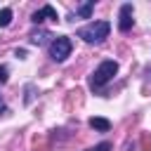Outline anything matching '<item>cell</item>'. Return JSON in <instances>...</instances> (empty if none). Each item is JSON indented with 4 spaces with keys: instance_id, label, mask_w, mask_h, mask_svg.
<instances>
[{
    "instance_id": "9",
    "label": "cell",
    "mask_w": 151,
    "mask_h": 151,
    "mask_svg": "<svg viewBox=\"0 0 151 151\" xmlns=\"http://www.w3.org/2000/svg\"><path fill=\"white\" fill-rule=\"evenodd\" d=\"M12 17H14L12 9H9V7H2V9H0V28H7V26L12 24Z\"/></svg>"
},
{
    "instance_id": "7",
    "label": "cell",
    "mask_w": 151,
    "mask_h": 151,
    "mask_svg": "<svg viewBox=\"0 0 151 151\" xmlns=\"http://www.w3.org/2000/svg\"><path fill=\"white\" fill-rule=\"evenodd\" d=\"M90 127L97 130V132H109L111 130V120H106V118H90Z\"/></svg>"
},
{
    "instance_id": "2",
    "label": "cell",
    "mask_w": 151,
    "mask_h": 151,
    "mask_svg": "<svg viewBox=\"0 0 151 151\" xmlns=\"http://www.w3.org/2000/svg\"><path fill=\"white\" fill-rule=\"evenodd\" d=\"M109 33H111V24H109V21H90L87 26L78 28V38H83V40L90 42V45L104 42V40L109 38Z\"/></svg>"
},
{
    "instance_id": "8",
    "label": "cell",
    "mask_w": 151,
    "mask_h": 151,
    "mask_svg": "<svg viewBox=\"0 0 151 151\" xmlns=\"http://www.w3.org/2000/svg\"><path fill=\"white\" fill-rule=\"evenodd\" d=\"M92 9H94V2H92V0H87V2H80V5H76V14H78V17H83V19H90Z\"/></svg>"
},
{
    "instance_id": "12",
    "label": "cell",
    "mask_w": 151,
    "mask_h": 151,
    "mask_svg": "<svg viewBox=\"0 0 151 151\" xmlns=\"http://www.w3.org/2000/svg\"><path fill=\"white\" fill-rule=\"evenodd\" d=\"M92 151H111V142H101V144L92 146Z\"/></svg>"
},
{
    "instance_id": "11",
    "label": "cell",
    "mask_w": 151,
    "mask_h": 151,
    "mask_svg": "<svg viewBox=\"0 0 151 151\" xmlns=\"http://www.w3.org/2000/svg\"><path fill=\"white\" fill-rule=\"evenodd\" d=\"M7 78H9V68H7L5 64H0V85H5Z\"/></svg>"
},
{
    "instance_id": "4",
    "label": "cell",
    "mask_w": 151,
    "mask_h": 151,
    "mask_svg": "<svg viewBox=\"0 0 151 151\" xmlns=\"http://www.w3.org/2000/svg\"><path fill=\"white\" fill-rule=\"evenodd\" d=\"M132 24H134V9L130 2H125V5H120V12H118V28L123 33H127L132 28Z\"/></svg>"
},
{
    "instance_id": "1",
    "label": "cell",
    "mask_w": 151,
    "mask_h": 151,
    "mask_svg": "<svg viewBox=\"0 0 151 151\" xmlns=\"http://www.w3.org/2000/svg\"><path fill=\"white\" fill-rule=\"evenodd\" d=\"M116 73H118V61H113V59H104V61L92 71V76H90V90H92V92L104 90V85L111 83Z\"/></svg>"
},
{
    "instance_id": "5",
    "label": "cell",
    "mask_w": 151,
    "mask_h": 151,
    "mask_svg": "<svg viewBox=\"0 0 151 151\" xmlns=\"http://www.w3.org/2000/svg\"><path fill=\"white\" fill-rule=\"evenodd\" d=\"M45 19H52V21H57V19H59V14H57V9H54L52 5H45V7L35 9V12L31 14V21H33V24H42Z\"/></svg>"
},
{
    "instance_id": "3",
    "label": "cell",
    "mask_w": 151,
    "mask_h": 151,
    "mask_svg": "<svg viewBox=\"0 0 151 151\" xmlns=\"http://www.w3.org/2000/svg\"><path fill=\"white\" fill-rule=\"evenodd\" d=\"M71 50H73V42H71L68 35H59V38H54V40L50 42V57H52L57 64L66 61V59L71 57Z\"/></svg>"
},
{
    "instance_id": "13",
    "label": "cell",
    "mask_w": 151,
    "mask_h": 151,
    "mask_svg": "<svg viewBox=\"0 0 151 151\" xmlns=\"http://www.w3.org/2000/svg\"><path fill=\"white\" fill-rule=\"evenodd\" d=\"M7 111V106H5V101H2V97H0V113H5Z\"/></svg>"
},
{
    "instance_id": "6",
    "label": "cell",
    "mask_w": 151,
    "mask_h": 151,
    "mask_svg": "<svg viewBox=\"0 0 151 151\" xmlns=\"http://www.w3.org/2000/svg\"><path fill=\"white\" fill-rule=\"evenodd\" d=\"M28 40H31V45H47V42H52L54 40V35L50 33V31H45V28H38V31H33L31 35H28Z\"/></svg>"
},
{
    "instance_id": "10",
    "label": "cell",
    "mask_w": 151,
    "mask_h": 151,
    "mask_svg": "<svg viewBox=\"0 0 151 151\" xmlns=\"http://www.w3.org/2000/svg\"><path fill=\"white\" fill-rule=\"evenodd\" d=\"M24 92H26L24 101H26V104H31V101H33V94H35V85H33V83H28V85L24 87Z\"/></svg>"
}]
</instances>
